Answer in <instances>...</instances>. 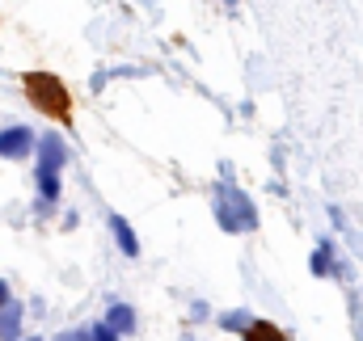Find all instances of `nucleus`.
<instances>
[{
	"mask_svg": "<svg viewBox=\"0 0 363 341\" xmlns=\"http://www.w3.org/2000/svg\"><path fill=\"white\" fill-rule=\"evenodd\" d=\"M216 198H220V202H216V215H220V228H224V232L237 236V232H254V228H258V211H254V202H250L237 185L224 181Z\"/></svg>",
	"mask_w": 363,
	"mask_h": 341,
	"instance_id": "obj_1",
	"label": "nucleus"
},
{
	"mask_svg": "<svg viewBox=\"0 0 363 341\" xmlns=\"http://www.w3.org/2000/svg\"><path fill=\"white\" fill-rule=\"evenodd\" d=\"M26 93H30V101H34L38 110L55 114V118L68 114V93H64V85H60L55 76H47V72H30V76H26Z\"/></svg>",
	"mask_w": 363,
	"mask_h": 341,
	"instance_id": "obj_2",
	"label": "nucleus"
},
{
	"mask_svg": "<svg viewBox=\"0 0 363 341\" xmlns=\"http://www.w3.org/2000/svg\"><path fill=\"white\" fill-rule=\"evenodd\" d=\"M34 148H38V139H34L30 127H4V131H0V156H4V161H21V156H30Z\"/></svg>",
	"mask_w": 363,
	"mask_h": 341,
	"instance_id": "obj_3",
	"label": "nucleus"
},
{
	"mask_svg": "<svg viewBox=\"0 0 363 341\" xmlns=\"http://www.w3.org/2000/svg\"><path fill=\"white\" fill-rule=\"evenodd\" d=\"M64 161H68L64 139H60V135H43V139H38V173H60Z\"/></svg>",
	"mask_w": 363,
	"mask_h": 341,
	"instance_id": "obj_4",
	"label": "nucleus"
},
{
	"mask_svg": "<svg viewBox=\"0 0 363 341\" xmlns=\"http://www.w3.org/2000/svg\"><path fill=\"white\" fill-rule=\"evenodd\" d=\"M110 232H114V241H118V249L127 257L140 253V241H135V232H131V224L123 219V215H110Z\"/></svg>",
	"mask_w": 363,
	"mask_h": 341,
	"instance_id": "obj_5",
	"label": "nucleus"
},
{
	"mask_svg": "<svg viewBox=\"0 0 363 341\" xmlns=\"http://www.w3.org/2000/svg\"><path fill=\"white\" fill-rule=\"evenodd\" d=\"M21 333V304H0V341H13Z\"/></svg>",
	"mask_w": 363,
	"mask_h": 341,
	"instance_id": "obj_6",
	"label": "nucleus"
},
{
	"mask_svg": "<svg viewBox=\"0 0 363 341\" xmlns=\"http://www.w3.org/2000/svg\"><path fill=\"white\" fill-rule=\"evenodd\" d=\"M106 325H110L114 333H131V329H135V312H131L127 304H110V312H106Z\"/></svg>",
	"mask_w": 363,
	"mask_h": 341,
	"instance_id": "obj_7",
	"label": "nucleus"
},
{
	"mask_svg": "<svg viewBox=\"0 0 363 341\" xmlns=\"http://www.w3.org/2000/svg\"><path fill=\"white\" fill-rule=\"evenodd\" d=\"M313 274H338V257H334V245L330 241L313 253Z\"/></svg>",
	"mask_w": 363,
	"mask_h": 341,
	"instance_id": "obj_8",
	"label": "nucleus"
},
{
	"mask_svg": "<svg viewBox=\"0 0 363 341\" xmlns=\"http://www.w3.org/2000/svg\"><path fill=\"white\" fill-rule=\"evenodd\" d=\"M245 341H287L274 325H262V320H250V329H245Z\"/></svg>",
	"mask_w": 363,
	"mask_h": 341,
	"instance_id": "obj_9",
	"label": "nucleus"
},
{
	"mask_svg": "<svg viewBox=\"0 0 363 341\" xmlns=\"http://www.w3.org/2000/svg\"><path fill=\"white\" fill-rule=\"evenodd\" d=\"M220 325H224V329L245 333V329H250V316H245V312H228V316H220Z\"/></svg>",
	"mask_w": 363,
	"mask_h": 341,
	"instance_id": "obj_10",
	"label": "nucleus"
},
{
	"mask_svg": "<svg viewBox=\"0 0 363 341\" xmlns=\"http://www.w3.org/2000/svg\"><path fill=\"white\" fill-rule=\"evenodd\" d=\"M89 341H118V333L101 320V325H93V329H89Z\"/></svg>",
	"mask_w": 363,
	"mask_h": 341,
	"instance_id": "obj_11",
	"label": "nucleus"
},
{
	"mask_svg": "<svg viewBox=\"0 0 363 341\" xmlns=\"http://www.w3.org/2000/svg\"><path fill=\"white\" fill-rule=\"evenodd\" d=\"M0 304H9V282L0 278Z\"/></svg>",
	"mask_w": 363,
	"mask_h": 341,
	"instance_id": "obj_12",
	"label": "nucleus"
},
{
	"mask_svg": "<svg viewBox=\"0 0 363 341\" xmlns=\"http://www.w3.org/2000/svg\"><path fill=\"white\" fill-rule=\"evenodd\" d=\"M355 333H359V341H363V316H359V320H355Z\"/></svg>",
	"mask_w": 363,
	"mask_h": 341,
	"instance_id": "obj_13",
	"label": "nucleus"
},
{
	"mask_svg": "<svg viewBox=\"0 0 363 341\" xmlns=\"http://www.w3.org/2000/svg\"><path fill=\"white\" fill-rule=\"evenodd\" d=\"M228 4H237V0H228Z\"/></svg>",
	"mask_w": 363,
	"mask_h": 341,
	"instance_id": "obj_14",
	"label": "nucleus"
},
{
	"mask_svg": "<svg viewBox=\"0 0 363 341\" xmlns=\"http://www.w3.org/2000/svg\"><path fill=\"white\" fill-rule=\"evenodd\" d=\"M26 341H34V337H26Z\"/></svg>",
	"mask_w": 363,
	"mask_h": 341,
	"instance_id": "obj_15",
	"label": "nucleus"
},
{
	"mask_svg": "<svg viewBox=\"0 0 363 341\" xmlns=\"http://www.w3.org/2000/svg\"><path fill=\"white\" fill-rule=\"evenodd\" d=\"M60 341H64V337H60Z\"/></svg>",
	"mask_w": 363,
	"mask_h": 341,
	"instance_id": "obj_16",
	"label": "nucleus"
}]
</instances>
